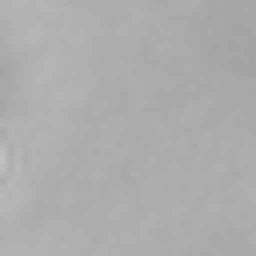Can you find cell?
<instances>
[{
    "label": "cell",
    "mask_w": 256,
    "mask_h": 256,
    "mask_svg": "<svg viewBox=\"0 0 256 256\" xmlns=\"http://www.w3.org/2000/svg\"><path fill=\"white\" fill-rule=\"evenodd\" d=\"M0 164H8V156H0Z\"/></svg>",
    "instance_id": "obj_1"
}]
</instances>
